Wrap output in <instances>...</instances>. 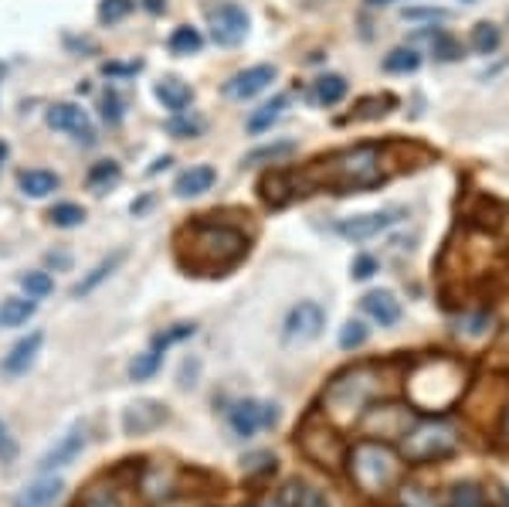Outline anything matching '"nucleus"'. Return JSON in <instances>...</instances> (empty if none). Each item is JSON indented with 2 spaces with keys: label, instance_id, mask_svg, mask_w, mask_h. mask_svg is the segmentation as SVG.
Wrapping results in <instances>:
<instances>
[{
  "label": "nucleus",
  "instance_id": "nucleus-1",
  "mask_svg": "<svg viewBox=\"0 0 509 507\" xmlns=\"http://www.w3.org/2000/svg\"><path fill=\"white\" fill-rule=\"evenodd\" d=\"M248 252V238L228 225H187L177 238V262L197 276H221L238 266Z\"/></svg>",
  "mask_w": 509,
  "mask_h": 507
},
{
  "label": "nucleus",
  "instance_id": "nucleus-2",
  "mask_svg": "<svg viewBox=\"0 0 509 507\" xmlns=\"http://www.w3.org/2000/svg\"><path fill=\"white\" fill-rule=\"evenodd\" d=\"M404 477V456L384 440H360L350 450V481L367 497L391 494Z\"/></svg>",
  "mask_w": 509,
  "mask_h": 507
},
{
  "label": "nucleus",
  "instance_id": "nucleus-3",
  "mask_svg": "<svg viewBox=\"0 0 509 507\" xmlns=\"http://www.w3.org/2000/svg\"><path fill=\"white\" fill-rule=\"evenodd\" d=\"M316 181L333 188V191H370L384 181L381 170V150L374 144L364 147H350V150H340V154L326 157V160H316Z\"/></svg>",
  "mask_w": 509,
  "mask_h": 507
},
{
  "label": "nucleus",
  "instance_id": "nucleus-4",
  "mask_svg": "<svg viewBox=\"0 0 509 507\" xmlns=\"http://www.w3.org/2000/svg\"><path fill=\"white\" fill-rule=\"evenodd\" d=\"M384 391L381 381V368L377 364H356L350 371L333 381L326 389V412H330L336 422H354L360 412H367V405Z\"/></svg>",
  "mask_w": 509,
  "mask_h": 507
},
{
  "label": "nucleus",
  "instance_id": "nucleus-5",
  "mask_svg": "<svg viewBox=\"0 0 509 507\" xmlns=\"http://www.w3.org/2000/svg\"><path fill=\"white\" fill-rule=\"evenodd\" d=\"M462 364L448 361V358H434L414 368V375L407 381L411 389V402L418 405L421 412H445L448 405L462 395Z\"/></svg>",
  "mask_w": 509,
  "mask_h": 507
},
{
  "label": "nucleus",
  "instance_id": "nucleus-6",
  "mask_svg": "<svg viewBox=\"0 0 509 507\" xmlns=\"http://www.w3.org/2000/svg\"><path fill=\"white\" fill-rule=\"evenodd\" d=\"M458 430L448 419H414V426L401 436V456L407 463H434L455 453Z\"/></svg>",
  "mask_w": 509,
  "mask_h": 507
},
{
  "label": "nucleus",
  "instance_id": "nucleus-7",
  "mask_svg": "<svg viewBox=\"0 0 509 507\" xmlns=\"http://www.w3.org/2000/svg\"><path fill=\"white\" fill-rule=\"evenodd\" d=\"M207 25H211V35H215L217 45L231 48V45H242L245 35H248V14L235 0H217L207 7Z\"/></svg>",
  "mask_w": 509,
  "mask_h": 507
},
{
  "label": "nucleus",
  "instance_id": "nucleus-8",
  "mask_svg": "<svg viewBox=\"0 0 509 507\" xmlns=\"http://www.w3.org/2000/svg\"><path fill=\"white\" fill-rule=\"evenodd\" d=\"M414 419L418 416L404 405H374L364 416V430H367V436H377V440H401L414 426Z\"/></svg>",
  "mask_w": 509,
  "mask_h": 507
},
{
  "label": "nucleus",
  "instance_id": "nucleus-9",
  "mask_svg": "<svg viewBox=\"0 0 509 507\" xmlns=\"http://www.w3.org/2000/svg\"><path fill=\"white\" fill-rule=\"evenodd\" d=\"M407 218L404 208H384V211H367V215H354V218H344L336 225V232L350 238V242H367L374 235L394 228L397 221Z\"/></svg>",
  "mask_w": 509,
  "mask_h": 507
},
{
  "label": "nucleus",
  "instance_id": "nucleus-10",
  "mask_svg": "<svg viewBox=\"0 0 509 507\" xmlns=\"http://www.w3.org/2000/svg\"><path fill=\"white\" fill-rule=\"evenodd\" d=\"M323 327H326V310L319 303H313V299H303L285 317V340L309 344V340H316L323 334Z\"/></svg>",
  "mask_w": 509,
  "mask_h": 507
},
{
  "label": "nucleus",
  "instance_id": "nucleus-11",
  "mask_svg": "<svg viewBox=\"0 0 509 507\" xmlns=\"http://www.w3.org/2000/svg\"><path fill=\"white\" fill-rule=\"evenodd\" d=\"M48 127L51 130H62V133H72L78 144L92 147L95 144V130H92V119L89 113L75 103H55L48 109Z\"/></svg>",
  "mask_w": 509,
  "mask_h": 507
},
{
  "label": "nucleus",
  "instance_id": "nucleus-12",
  "mask_svg": "<svg viewBox=\"0 0 509 507\" xmlns=\"http://www.w3.org/2000/svg\"><path fill=\"white\" fill-rule=\"evenodd\" d=\"M231 430L238 432V436H254L258 430H272L275 422H279V409L268 402H238L231 409Z\"/></svg>",
  "mask_w": 509,
  "mask_h": 507
},
{
  "label": "nucleus",
  "instance_id": "nucleus-13",
  "mask_svg": "<svg viewBox=\"0 0 509 507\" xmlns=\"http://www.w3.org/2000/svg\"><path fill=\"white\" fill-rule=\"evenodd\" d=\"M166 422V405L156 399H140L123 412V432L126 436H146Z\"/></svg>",
  "mask_w": 509,
  "mask_h": 507
},
{
  "label": "nucleus",
  "instance_id": "nucleus-14",
  "mask_svg": "<svg viewBox=\"0 0 509 507\" xmlns=\"http://www.w3.org/2000/svg\"><path fill=\"white\" fill-rule=\"evenodd\" d=\"M272 82H275V68L272 66H252V68H245V72H238V76L231 78L228 86H225V92L235 96V99H252V96H258V92H265Z\"/></svg>",
  "mask_w": 509,
  "mask_h": 507
},
{
  "label": "nucleus",
  "instance_id": "nucleus-15",
  "mask_svg": "<svg viewBox=\"0 0 509 507\" xmlns=\"http://www.w3.org/2000/svg\"><path fill=\"white\" fill-rule=\"evenodd\" d=\"M303 450L313 456L316 463H323V467H336V463H340V453H344L340 440H336L330 430L316 432L313 430V422H309L303 432Z\"/></svg>",
  "mask_w": 509,
  "mask_h": 507
},
{
  "label": "nucleus",
  "instance_id": "nucleus-16",
  "mask_svg": "<svg viewBox=\"0 0 509 507\" xmlns=\"http://www.w3.org/2000/svg\"><path fill=\"white\" fill-rule=\"evenodd\" d=\"M82 450H85V430H82V426H75V430L68 432V436H62V440L51 446L48 453L41 456L38 470H41V473H48V470H55V467H68V463H72V460H75Z\"/></svg>",
  "mask_w": 509,
  "mask_h": 507
},
{
  "label": "nucleus",
  "instance_id": "nucleus-17",
  "mask_svg": "<svg viewBox=\"0 0 509 507\" xmlns=\"http://www.w3.org/2000/svg\"><path fill=\"white\" fill-rule=\"evenodd\" d=\"M41 340L45 338H41L38 330H35V334H27L25 340H17V344L11 348V354L0 361V371H4V375H25L27 368L35 364V358H38Z\"/></svg>",
  "mask_w": 509,
  "mask_h": 507
},
{
  "label": "nucleus",
  "instance_id": "nucleus-18",
  "mask_svg": "<svg viewBox=\"0 0 509 507\" xmlns=\"http://www.w3.org/2000/svg\"><path fill=\"white\" fill-rule=\"evenodd\" d=\"M65 483L58 477H41L35 481L31 487L21 491V497L14 501V507H55L58 504V497H62Z\"/></svg>",
  "mask_w": 509,
  "mask_h": 507
},
{
  "label": "nucleus",
  "instance_id": "nucleus-19",
  "mask_svg": "<svg viewBox=\"0 0 509 507\" xmlns=\"http://www.w3.org/2000/svg\"><path fill=\"white\" fill-rule=\"evenodd\" d=\"M272 507H330V504H326L323 491H316V487H309L303 481H293L272 497Z\"/></svg>",
  "mask_w": 509,
  "mask_h": 507
},
{
  "label": "nucleus",
  "instance_id": "nucleus-20",
  "mask_svg": "<svg viewBox=\"0 0 509 507\" xmlns=\"http://www.w3.org/2000/svg\"><path fill=\"white\" fill-rule=\"evenodd\" d=\"M364 303V310L377 320L381 327H394L401 320V299L391 293V289H377V293H367V297L360 299Z\"/></svg>",
  "mask_w": 509,
  "mask_h": 507
},
{
  "label": "nucleus",
  "instance_id": "nucleus-21",
  "mask_svg": "<svg viewBox=\"0 0 509 507\" xmlns=\"http://www.w3.org/2000/svg\"><path fill=\"white\" fill-rule=\"evenodd\" d=\"M156 99L164 103V109H170L177 117V113H187V106L194 103V89L187 82H180L177 76H166L156 82Z\"/></svg>",
  "mask_w": 509,
  "mask_h": 507
},
{
  "label": "nucleus",
  "instance_id": "nucleus-22",
  "mask_svg": "<svg viewBox=\"0 0 509 507\" xmlns=\"http://www.w3.org/2000/svg\"><path fill=\"white\" fill-rule=\"evenodd\" d=\"M215 181H217V170L201 164V167L184 170L177 177V184H174V191H177V198H201L204 191L215 188Z\"/></svg>",
  "mask_w": 509,
  "mask_h": 507
},
{
  "label": "nucleus",
  "instance_id": "nucleus-23",
  "mask_svg": "<svg viewBox=\"0 0 509 507\" xmlns=\"http://www.w3.org/2000/svg\"><path fill=\"white\" fill-rule=\"evenodd\" d=\"M17 184H21V191H25L27 198H48L58 191V174H51V170H21V177H17Z\"/></svg>",
  "mask_w": 509,
  "mask_h": 507
},
{
  "label": "nucleus",
  "instance_id": "nucleus-24",
  "mask_svg": "<svg viewBox=\"0 0 509 507\" xmlns=\"http://www.w3.org/2000/svg\"><path fill=\"white\" fill-rule=\"evenodd\" d=\"M123 259H126V252H123V248H119V252H113L109 259H102L99 266H95V269H92V273L82 279V283H75V287H72V297H85V293H92V289L99 287L105 276L115 273V266H119Z\"/></svg>",
  "mask_w": 509,
  "mask_h": 507
},
{
  "label": "nucleus",
  "instance_id": "nucleus-25",
  "mask_svg": "<svg viewBox=\"0 0 509 507\" xmlns=\"http://www.w3.org/2000/svg\"><path fill=\"white\" fill-rule=\"evenodd\" d=\"M346 96V78L344 76H323L313 86V99L319 106H336Z\"/></svg>",
  "mask_w": 509,
  "mask_h": 507
},
{
  "label": "nucleus",
  "instance_id": "nucleus-26",
  "mask_svg": "<svg viewBox=\"0 0 509 507\" xmlns=\"http://www.w3.org/2000/svg\"><path fill=\"white\" fill-rule=\"evenodd\" d=\"M35 317V299H4L0 303V327H21Z\"/></svg>",
  "mask_w": 509,
  "mask_h": 507
},
{
  "label": "nucleus",
  "instance_id": "nucleus-27",
  "mask_svg": "<svg viewBox=\"0 0 509 507\" xmlns=\"http://www.w3.org/2000/svg\"><path fill=\"white\" fill-rule=\"evenodd\" d=\"M285 106H289V99H285V96H275L272 103L258 106V113H252V117H248V133H265L268 127H272V123L282 117V109H285Z\"/></svg>",
  "mask_w": 509,
  "mask_h": 507
},
{
  "label": "nucleus",
  "instance_id": "nucleus-28",
  "mask_svg": "<svg viewBox=\"0 0 509 507\" xmlns=\"http://www.w3.org/2000/svg\"><path fill=\"white\" fill-rule=\"evenodd\" d=\"M421 68V55L414 48H394V52L384 58V72L391 76H407V72H418Z\"/></svg>",
  "mask_w": 509,
  "mask_h": 507
},
{
  "label": "nucleus",
  "instance_id": "nucleus-29",
  "mask_svg": "<svg viewBox=\"0 0 509 507\" xmlns=\"http://www.w3.org/2000/svg\"><path fill=\"white\" fill-rule=\"evenodd\" d=\"M166 45H170V52L174 55H197L201 52V45H204V38H201V31H197V27H177V31H174V35H170V41H166Z\"/></svg>",
  "mask_w": 509,
  "mask_h": 507
},
{
  "label": "nucleus",
  "instance_id": "nucleus-30",
  "mask_svg": "<svg viewBox=\"0 0 509 507\" xmlns=\"http://www.w3.org/2000/svg\"><path fill=\"white\" fill-rule=\"evenodd\" d=\"M499 45H503V35H499L496 25H489V21H483V25L472 27V48L479 55H493L499 52Z\"/></svg>",
  "mask_w": 509,
  "mask_h": 507
},
{
  "label": "nucleus",
  "instance_id": "nucleus-31",
  "mask_svg": "<svg viewBox=\"0 0 509 507\" xmlns=\"http://www.w3.org/2000/svg\"><path fill=\"white\" fill-rule=\"evenodd\" d=\"M445 507H485L483 487H475V483H455Z\"/></svg>",
  "mask_w": 509,
  "mask_h": 507
},
{
  "label": "nucleus",
  "instance_id": "nucleus-32",
  "mask_svg": "<svg viewBox=\"0 0 509 507\" xmlns=\"http://www.w3.org/2000/svg\"><path fill=\"white\" fill-rule=\"evenodd\" d=\"M119 177H123V170H119V164H115V160H99V164L89 170V188L102 195V191H105L109 184L119 181Z\"/></svg>",
  "mask_w": 509,
  "mask_h": 507
},
{
  "label": "nucleus",
  "instance_id": "nucleus-33",
  "mask_svg": "<svg viewBox=\"0 0 509 507\" xmlns=\"http://www.w3.org/2000/svg\"><path fill=\"white\" fill-rule=\"evenodd\" d=\"M166 133H170V137H177V140H191V137H201V133H204V119L201 117H184V113H177V117L166 123Z\"/></svg>",
  "mask_w": 509,
  "mask_h": 507
},
{
  "label": "nucleus",
  "instance_id": "nucleus-34",
  "mask_svg": "<svg viewBox=\"0 0 509 507\" xmlns=\"http://www.w3.org/2000/svg\"><path fill=\"white\" fill-rule=\"evenodd\" d=\"M156 368H160V351L153 348V351L136 354V361L129 364V378H133V381H146V378L156 375Z\"/></svg>",
  "mask_w": 509,
  "mask_h": 507
},
{
  "label": "nucleus",
  "instance_id": "nucleus-35",
  "mask_svg": "<svg viewBox=\"0 0 509 507\" xmlns=\"http://www.w3.org/2000/svg\"><path fill=\"white\" fill-rule=\"evenodd\" d=\"M58 228H75V225H82L85 221V211L78 208V205H72V201H65V205H55L48 215Z\"/></svg>",
  "mask_w": 509,
  "mask_h": 507
},
{
  "label": "nucleus",
  "instance_id": "nucleus-36",
  "mask_svg": "<svg viewBox=\"0 0 509 507\" xmlns=\"http://www.w3.org/2000/svg\"><path fill=\"white\" fill-rule=\"evenodd\" d=\"M295 154V144L293 140H282V144H272V147H258L252 154L245 157V164H262V160H279V157H289Z\"/></svg>",
  "mask_w": 509,
  "mask_h": 507
},
{
  "label": "nucleus",
  "instance_id": "nucleus-37",
  "mask_svg": "<svg viewBox=\"0 0 509 507\" xmlns=\"http://www.w3.org/2000/svg\"><path fill=\"white\" fill-rule=\"evenodd\" d=\"M129 11H133V0H102V4H99V21H105V25H115V21H123Z\"/></svg>",
  "mask_w": 509,
  "mask_h": 507
},
{
  "label": "nucleus",
  "instance_id": "nucleus-38",
  "mask_svg": "<svg viewBox=\"0 0 509 507\" xmlns=\"http://www.w3.org/2000/svg\"><path fill=\"white\" fill-rule=\"evenodd\" d=\"M21 287L27 289V297L41 299V297H48L51 289H55V283H51L48 273H27V276H21Z\"/></svg>",
  "mask_w": 509,
  "mask_h": 507
},
{
  "label": "nucleus",
  "instance_id": "nucleus-39",
  "mask_svg": "<svg viewBox=\"0 0 509 507\" xmlns=\"http://www.w3.org/2000/svg\"><path fill=\"white\" fill-rule=\"evenodd\" d=\"M367 327L360 324V320H350V324L344 327V334H340V348H344V351H354V348H360V344H364V340H367Z\"/></svg>",
  "mask_w": 509,
  "mask_h": 507
},
{
  "label": "nucleus",
  "instance_id": "nucleus-40",
  "mask_svg": "<svg viewBox=\"0 0 509 507\" xmlns=\"http://www.w3.org/2000/svg\"><path fill=\"white\" fill-rule=\"evenodd\" d=\"M85 507H123V501H119V494L115 491H102V487H95L89 497H85Z\"/></svg>",
  "mask_w": 509,
  "mask_h": 507
},
{
  "label": "nucleus",
  "instance_id": "nucleus-41",
  "mask_svg": "<svg viewBox=\"0 0 509 507\" xmlns=\"http://www.w3.org/2000/svg\"><path fill=\"white\" fill-rule=\"evenodd\" d=\"M407 21H448L452 14L442 11V7H414V11H404Z\"/></svg>",
  "mask_w": 509,
  "mask_h": 507
},
{
  "label": "nucleus",
  "instance_id": "nucleus-42",
  "mask_svg": "<svg viewBox=\"0 0 509 507\" xmlns=\"http://www.w3.org/2000/svg\"><path fill=\"white\" fill-rule=\"evenodd\" d=\"M191 334H194V324H177L174 330H166V334H160V338H156V351H160V348H166V344H177V340L191 338Z\"/></svg>",
  "mask_w": 509,
  "mask_h": 507
},
{
  "label": "nucleus",
  "instance_id": "nucleus-43",
  "mask_svg": "<svg viewBox=\"0 0 509 507\" xmlns=\"http://www.w3.org/2000/svg\"><path fill=\"white\" fill-rule=\"evenodd\" d=\"M102 117L109 119V123H119V119H123V103H119L115 92H109V96L102 99Z\"/></svg>",
  "mask_w": 509,
  "mask_h": 507
},
{
  "label": "nucleus",
  "instance_id": "nucleus-44",
  "mask_svg": "<svg viewBox=\"0 0 509 507\" xmlns=\"http://www.w3.org/2000/svg\"><path fill=\"white\" fill-rule=\"evenodd\" d=\"M374 269H377V259L360 256V259L354 262V279H370V276H374Z\"/></svg>",
  "mask_w": 509,
  "mask_h": 507
},
{
  "label": "nucleus",
  "instance_id": "nucleus-45",
  "mask_svg": "<svg viewBox=\"0 0 509 507\" xmlns=\"http://www.w3.org/2000/svg\"><path fill=\"white\" fill-rule=\"evenodd\" d=\"M143 62H129V66H105V76H133V72H140Z\"/></svg>",
  "mask_w": 509,
  "mask_h": 507
},
{
  "label": "nucleus",
  "instance_id": "nucleus-46",
  "mask_svg": "<svg viewBox=\"0 0 509 507\" xmlns=\"http://www.w3.org/2000/svg\"><path fill=\"white\" fill-rule=\"evenodd\" d=\"M166 7V0H146V11H153V14H160Z\"/></svg>",
  "mask_w": 509,
  "mask_h": 507
},
{
  "label": "nucleus",
  "instance_id": "nucleus-47",
  "mask_svg": "<svg viewBox=\"0 0 509 507\" xmlns=\"http://www.w3.org/2000/svg\"><path fill=\"white\" fill-rule=\"evenodd\" d=\"M166 167H170V157H160V160H156V164L150 167V174H156V170H166Z\"/></svg>",
  "mask_w": 509,
  "mask_h": 507
},
{
  "label": "nucleus",
  "instance_id": "nucleus-48",
  "mask_svg": "<svg viewBox=\"0 0 509 507\" xmlns=\"http://www.w3.org/2000/svg\"><path fill=\"white\" fill-rule=\"evenodd\" d=\"M48 262H51V266H68V256H55V252H51Z\"/></svg>",
  "mask_w": 509,
  "mask_h": 507
},
{
  "label": "nucleus",
  "instance_id": "nucleus-49",
  "mask_svg": "<svg viewBox=\"0 0 509 507\" xmlns=\"http://www.w3.org/2000/svg\"><path fill=\"white\" fill-rule=\"evenodd\" d=\"M370 7H384V4H394V0H367Z\"/></svg>",
  "mask_w": 509,
  "mask_h": 507
},
{
  "label": "nucleus",
  "instance_id": "nucleus-50",
  "mask_svg": "<svg viewBox=\"0 0 509 507\" xmlns=\"http://www.w3.org/2000/svg\"><path fill=\"white\" fill-rule=\"evenodd\" d=\"M4 157H7V144H0V160H4Z\"/></svg>",
  "mask_w": 509,
  "mask_h": 507
},
{
  "label": "nucleus",
  "instance_id": "nucleus-51",
  "mask_svg": "<svg viewBox=\"0 0 509 507\" xmlns=\"http://www.w3.org/2000/svg\"><path fill=\"white\" fill-rule=\"evenodd\" d=\"M506 440H509V409H506Z\"/></svg>",
  "mask_w": 509,
  "mask_h": 507
},
{
  "label": "nucleus",
  "instance_id": "nucleus-52",
  "mask_svg": "<svg viewBox=\"0 0 509 507\" xmlns=\"http://www.w3.org/2000/svg\"><path fill=\"white\" fill-rule=\"evenodd\" d=\"M0 436H4V426H0Z\"/></svg>",
  "mask_w": 509,
  "mask_h": 507
}]
</instances>
